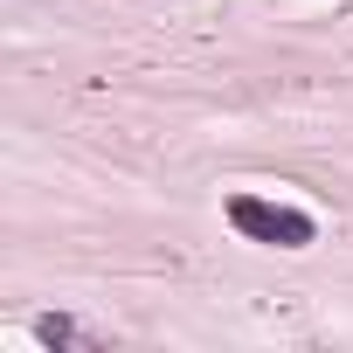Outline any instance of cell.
Segmentation results:
<instances>
[{
	"mask_svg": "<svg viewBox=\"0 0 353 353\" xmlns=\"http://www.w3.org/2000/svg\"><path fill=\"white\" fill-rule=\"evenodd\" d=\"M35 339H42V346H90V332H83L77 319H63V312L35 319Z\"/></svg>",
	"mask_w": 353,
	"mask_h": 353,
	"instance_id": "7a4b0ae2",
	"label": "cell"
},
{
	"mask_svg": "<svg viewBox=\"0 0 353 353\" xmlns=\"http://www.w3.org/2000/svg\"><path fill=\"white\" fill-rule=\"evenodd\" d=\"M229 222L250 236V243H270V250H305L319 236V222L305 208H284V201H263V194H236L229 201Z\"/></svg>",
	"mask_w": 353,
	"mask_h": 353,
	"instance_id": "6da1fadb",
	"label": "cell"
}]
</instances>
